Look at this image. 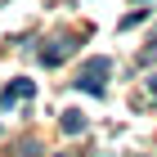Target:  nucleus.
I'll list each match as a JSON object with an SVG mask.
<instances>
[{"mask_svg": "<svg viewBox=\"0 0 157 157\" xmlns=\"http://www.w3.org/2000/svg\"><path fill=\"white\" fill-rule=\"evenodd\" d=\"M112 72V59H90L81 67V72H76V90H85V94H103V76Z\"/></svg>", "mask_w": 157, "mask_h": 157, "instance_id": "1", "label": "nucleus"}, {"mask_svg": "<svg viewBox=\"0 0 157 157\" xmlns=\"http://www.w3.org/2000/svg\"><path fill=\"white\" fill-rule=\"evenodd\" d=\"M36 94V81H27V76H13L9 85H5V94H0V108H13L18 99H32Z\"/></svg>", "mask_w": 157, "mask_h": 157, "instance_id": "2", "label": "nucleus"}, {"mask_svg": "<svg viewBox=\"0 0 157 157\" xmlns=\"http://www.w3.org/2000/svg\"><path fill=\"white\" fill-rule=\"evenodd\" d=\"M72 49H76V40H72V36H63V40H54L49 49H40V63H45V67H59Z\"/></svg>", "mask_w": 157, "mask_h": 157, "instance_id": "3", "label": "nucleus"}, {"mask_svg": "<svg viewBox=\"0 0 157 157\" xmlns=\"http://www.w3.org/2000/svg\"><path fill=\"white\" fill-rule=\"evenodd\" d=\"M63 130H67V135H76V130H85V112H76V108H67V112H63Z\"/></svg>", "mask_w": 157, "mask_h": 157, "instance_id": "4", "label": "nucleus"}, {"mask_svg": "<svg viewBox=\"0 0 157 157\" xmlns=\"http://www.w3.org/2000/svg\"><path fill=\"white\" fill-rule=\"evenodd\" d=\"M148 90H153V103H157V76H153V81H148Z\"/></svg>", "mask_w": 157, "mask_h": 157, "instance_id": "5", "label": "nucleus"}]
</instances>
